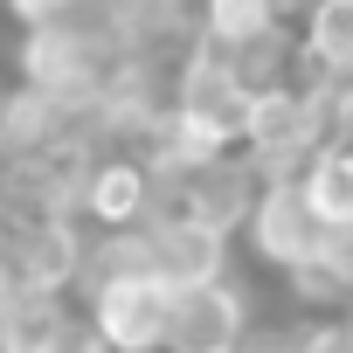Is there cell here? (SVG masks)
Wrapping results in <instances>:
<instances>
[{
  "label": "cell",
  "instance_id": "cell-1",
  "mask_svg": "<svg viewBox=\"0 0 353 353\" xmlns=\"http://www.w3.org/2000/svg\"><path fill=\"white\" fill-rule=\"evenodd\" d=\"M319 139H325V125H319V104H312V90H305L298 77H291V83H270V90H250L236 152L250 159L256 181H291L298 159H305Z\"/></svg>",
  "mask_w": 353,
  "mask_h": 353
},
{
  "label": "cell",
  "instance_id": "cell-2",
  "mask_svg": "<svg viewBox=\"0 0 353 353\" xmlns=\"http://www.w3.org/2000/svg\"><path fill=\"white\" fill-rule=\"evenodd\" d=\"M256 319H263L256 284L236 277V270L181 284V291H173V312H166V346L159 353H236Z\"/></svg>",
  "mask_w": 353,
  "mask_h": 353
},
{
  "label": "cell",
  "instance_id": "cell-3",
  "mask_svg": "<svg viewBox=\"0 0 353 353\" xmlns=\"http://www.w3.org/2000/svg\"><path fill=\"white\" fill-rule=\"evenodd\" d=\"M83 319L97 325V339L111 353H159L166 346V312H173V284L152 270H118L77 291Z\"/></svg>",
  "mask_w": 353,
  "mask_h": 353
},
{
  "label": "cell",
  "instance_id": "cell-4",
  "mask_svg": "<svg viewBox=\"0 0 353 353\" xmlns=\"http://www.w3.org/2000/svg\"><path fill=\"white\" fill-rule=\"evenodd\" d=\"M319 236H325V222L305 208L298 181H256V194H250V215H243L236 243L250 250V263H256L263 277H277V270L305 263V256L319 250Z\"/></svg>",
  "mask_w": 353,
  "mask_h": 353
},
{
  "label": "cell",
  "instance_id": "cell-5",
  "mask_svg": "<svg viewBox=\"0 0 353 353\" xmlns=\"http://www.w3.org/2000/svg\"><path fill=\"white\" fill-rule=\"evenodd\" d=\"M104 70H111V49H90L83 35H70L56 21L14 35V77L35 83V90H56L70 104H90L97 83H104Z\"/></svg>",
  "mask_w": 353,
  "mask_h": 353
},
{
  "label": "cell",
  "instance_id": "cell-6",
  "mask_svg": "<svg viewBox=\"0 0 353 353\" xmlns=\"http://www.w3.org/2000/svg\"><path fill=\"white\" fill-rule=\"evenodd\" d=\"M145 236V270L166 277L173 291L181 284H201V277H222L236 270V236L208 229L201 215H173V222H139Z\"/></svg>",
  "mask_w": 353,
  "mask_h": 353
},
{
  "label": "cell",
  "instance_id": "cell-7",
  "mask_svg": "<svg viewBox=\"0 0 353 353\" xmlns=\"http://www.w3.org/2000/svg\"><path fill=\"white\" fill-rule=\"evenodd\" d=\"M145 159L132 152H90L83 159V181H77V222L83 229H139V208H145Z\"/></svg>",
  "mask_w": 353,
  "mask_h": 353
},
{
  "label": "cell",
  "instance_id": "cell-8",
  "mask_svg": "<svg viewBox=\"0 0 353 353\" xmlns=\"http://www.w3.org/2000/svg\"><path fill=\"white\" fill-rule=\"evenodd\" d=\"M188 181V215H201L208 229H222V236H236L243 229V215H250V194H256V173H250V159L229 145V152H215V159H201V166H188L181 173Z\"/></svg>",
  "mask_w": 353,
  "mask_h": 353
},
{
  "label": "cell",
  "instance_id": "cell-9",
  "mask_svg": "<svg viewBox=\"0 0 353 353\" xmlns=\"http://www.w3.org/2000/svg\"><path fill=\"white\" fill-rule=\"evenodd\" d=\"M298 77H353V0H305L291 14Z\"/></svg>",
  "mask_w": 353,
  "mask_h": 353
},
{
  "label": "cell",
  "instance_id": "cell-10",
  "mask_svg": "<svg viewBox=\"0 0 353 353\" xmlns=\"http://www.w3.org/2000/svg\"><path fill=\"white\" fill-rule=\"evenodd\" d=\"M291 181L325 229H353V139H319Z\"/></svg>",
  "mask_w": 353,
  "mask_h": 353
},
{
  "label": "cell",
  "instance_id": "cell-11",
  "mask_svg": "<svg viewBox=\"0 0 353 353\" xmlns=\"http://www.w3.org/2000/svg\"><path fill=\"white\" fill-rule=\"evenodd\" d=\"M270 28H291L284 0H194V35L215 42V49H243Z\"/></svg>",
  "mask_w": 353,
  "mask_h": 353
},
{
  "label": "cell",
  "instance_id": "cell-12",
  "mask_svg": "<svg viewBox=\"0 0 353 353\" xmlns=\"http://www.w3.org/2000/svg\"><path fill=\"white\" fill-rule=\"evenodd\" d=\"M35 353H111V346L97 339V325H90V319H83V305L70 298V305H63V319L49 325V339H42Z\"/></svg>",
  "mask_w": 353,
  "mask_h": 353
},
{
  "label": "cell",
  "instance_id": "cell-13",
  "mask_svg": "<svg viewBox=\"0 0 353 353\" xmlns=\"http://www.w3.org/2000/svg\"><path fill=\"white\" fill-rule=\"evenodd\" d=\"M70 8V0H0V14H8L14 28H42V21H56Z\"/></svg>",
  "mask_w": 353,
  "mask_h": 353
},
{
  "label": "cell",
  "instance_id": "cell-14",
  "mask_svg": "<svg viewBox=\"0 0 353 353\" xmlns=\"http://www.w3.org/2000/svg\"><path fill=\"white\" fill-rule=\"evenodd\" d=\"M0 90H8V77H0Z\"/></svg>",
  "mask_w": 353,
  "mask_h": 353
},
{
  "label": "cell",
  "instance_id": "cell-15",
  "mask_svg": "<svg viewBox=\"0 0 353 353\" xmlns=\"http://www.w3.org/2000/svg\"><path fill=\"white\" fill-rule=\"evenodd\" d=\"M0 159H8V152H0Z\"/></svg>",
  "mask_w": 353,
  "mask_h": 353
}]
</instances>
